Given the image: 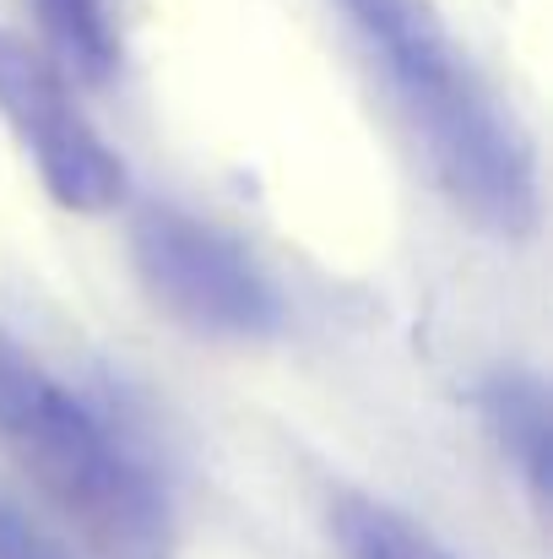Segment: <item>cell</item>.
I'll return each instance as SVG.
<instances>
[{"instance_id": "6da1fadb", "label": "cell", "mask_w": 553, "mask_h": 559, "mask_svg": "<svg viewBox=\"0 0 553 559\" xmlns=\"http://www.w3.org/2000/svg\"><path fill=\"white\" fill-rule=\"evenodd\" d=\"M342 11L461 217L500 239H527L543 217L532 142L434 0H342Z\"/></svg>"}, {"instance_id": "7a4b0ae2", "label": "cell", "mask_w": 553, "mask_h": 559, "mask_svg": "<svg viewBox=\"0 0 553 559\" xmlns=\"http://www.w3.org/2000/svg\"><path fill=\"white\" fill-rule=\"evenodd\" d=\"M0 440L98 559H175L180 527L158 473L11 337H0Z\"/></svg>"}, {"instance_id": "3957f363", "label": "cell", "mask_w": 553, "mask_h": 559, "mask_svg": "<svg viewBox=\"0 0 553 559\" xmlns=\"http://www.w3.org/2000/svg\"><path fill=\"white\" fill-rule=\"evenodd\" d=\"M136 283L158 316L212 343H261L282 326V299L255 255L180 206H147L131 228Z\"/></svg>"}, {"instance_id": "277c9868", "label": "cell", "mask_w": 553, "mask_h": 559, "mask_svg": "<svg viewBox=\"0 0 553 559\" xmlns=\"http://www.w3.org/2000/svg\"><path fill=\"white\" fill-rule=\"evenodd\" d=\"M0 115L38 164L44 190L71 212H109L125 195V164L71 98L60 66L0 27Z\"/></svg>"}, {"instance_id": "5b68a950", "label": "cell", "mask_w": 553, "mask_h": 559, "mask_svg": "<svg viewBox=\"0 0 553 559\" xmlns=\"http://www.w3.org/2000/svg\"><path fill=\"white\" fill-rule=\"evenodd\" d=\"M483 424L510 456V467L527 478V495L543 506L549 500V385L532 370H500L483 380Z\"/></svg>"}, {"instance_id": "8992f818", "label": "cell", "mask_w": 553, "mask_h": 559, "mask_svg": "<svg viewBox=\"0 0 553 559\" xmlns=\"http://www.w3.org/2000/svg\"><path fill=\"white\" fill-rule=\"evenodd\" d=\"M332 538L348 559H456L407 511L374 495H359V489H342L332 500Z\"/></svg>"}, {"instance_id": "52a82bcc", "label": "cell", "mask_w": 553, "mask_h": 559, "mask_svg": "<svg viewBox=\"0 0 553 559\" xmlns=\"http://www.w3.org/2000/svg\"><path fill=\"white\" fill-rule=\"evenodd\" d=\"M38 22L49 44L60 49L65 71H76L82 82H109L120 44H115V22L104 0H38Z\"/></svg>"}, {"instance_id": "ba28073f", "label": "cell", "mask_w": 553, "mask_h": 559, "mask_svg": "<svg viewBox=\"0 0 553 559\" xmlns=\"http://www.w3.org/2000/svg\"><path fill=\"white\" fill-rule=\"evenodd\" d=\"M0 559H71L49 533H38L16 506L0 500Z\"/></svg>"}]
</instances>
